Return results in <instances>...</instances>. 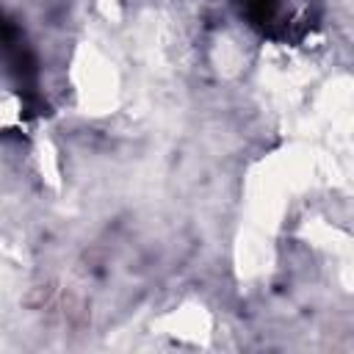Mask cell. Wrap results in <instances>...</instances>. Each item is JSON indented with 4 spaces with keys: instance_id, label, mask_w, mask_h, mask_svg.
Masks as SVG:
<instances>
[{
    "instance_id": "7a4b0ae2",
    "label": "cell",
    "mask_w": 354,
    "mask_h": 354,
    "mask_svg": "<svg viewBox=\"0 0 354 354\" xmlns=\"http://www.w3.org/2000/svg\"><path fill=\"white\" fill-rule=\"evenodd\" d=\"M19 100H22V111H25V116H41V113H50V105H47L33 88H22V91H19Z\"/></svg>"
},
{
    "instance_id": "6da1fadb",
    "label": "cell",
    "mask_w": 354,
    "mask_h": 354,
    "mask_svg": "<svg viewBox=\"0 0 354 354\" xmlns=\"http://www.w3.org/2000/svg\"><path fill=\"white\" fill-rule=\"evenodd\" d=\"M241 11L254 28H268L277 17V0H241Z\"/></svg>"
},
{
    "instance_id": "3957f363",
    "label": "cell",
    "mask_w": 354,
    "mask_h": 354,
    "mask_svg": "<svg viewBox=\"0 0 354 354\" xmlns=\"http://www.w3.org/2000/svg\"><path fill=\"white\" fill-rule=\"evenodd\" d=\"M17 39H19L17 25H14L8 17H3V14H0V44L11 47V44H17Z\"/></svg>"
}]
</instances>
